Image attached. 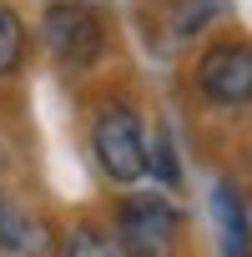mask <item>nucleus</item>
Wrapping results in <instances>:
<instances>
[{"label":"nucleus","mask_w":252,"mask_h":257,"mask_svg":"<svg viewBox=\"0 0 252 257\" xmlns=\"http://www.w3.org/2000/svg\"><path fill=\"white\" fill-rule=\"evenodd\" d=\"M91 147L111 182L126 187V182L147 177V137H142V121L132 106H101V116L91 126Z\"/></svg>","instance_id":"1"},{"label":"nucleus","mask_w":252,"mask_h":257,"mask_svg":"<svg viewBox=\"0 0 252 257\" xmlns=\"http://www.w3.org/2000/svg\"><path fill=\"white\" fill-rule=\"evenodd\" d=\"M41 41L56 61H71V66H86L106 51V21L96 16V6L86 0H56L41 16Z\"/></svg>","instance_id":"2"},{"label":"nucleus","mask_w":252,"mask_h":257,"mask_svg":"<svg viewBox=\"0 0 252 257\" xmlns=\"http://www.w3.org/2000/svg\"><path fill=\"white\" fill-rule=\"evenodd\" d=\"M182 237V212L167 197H132L116 212V242L126 257H172Z\"/></svg>","instance_id":"3"},{"label":"nucleus","mask_w":252,"mask_h":257,"mask_svg":"<svg viewBox=\"0 0 252 257\" xmlns=\"http://www.w3.org/2000/svg\"><path fill=\"white\" fill-rule=\"evenodd\" d=\"M197 91L212 106H252V46L217 41L197 61Z\"/></svg>","instance_id":"4"},{"label":"nucleus","mask_w":252,"mask_h":257,"mask_svg":"<svg viewBox=\"0 0 252 257\" xmlns=\"http://www.w3.org/2000/svg\"><path fill=\"white\" fill-rule=\"evenodd\" d=\"M0 252L6 257H46L51 252V227L31 217L26 207L0 197Z\"/></svg>","instance_id":"5"},{"label":"nucleus","mask_w":252,"mask_h":257,"mask_svg":"<svg viewBox=\"0 0 252 257\" xmlns=\"http://www.w3.org/2000/svg\"><path fill=\"white\" fill-rule=\"evenodd\" d=\"M212 222H217V242L222 257H247L252 252V232H247V202L232 182L212 187Z\"/></svg>","instance_id":"6"},{"label":"nucleus","mask_w":252,"mask_h":257,"mask_svg":"<svg viewBox=\"0 0 252 257\" xmlns=\"http://www.w3.org/2000/svg\"><path fill=\"white\" fill-rule=\"evenodd\" d=\"M66 257H126V247L116 242V232H106V227H76L71 237H66Z\"/></svg>","instance_id":"7"},{"label":"nucleus","mask_w":252,"mask_h":257,"mask_svg":"<svg viewBox=\"0 0 252 257\" xmlns=\"http://www.w3.org/2000/svg\"><path fill=\"white\" fill-rule=\"evenodd\" d=\"M26 61V26L11 6H0V76Z\"/></svg>","instance_id":"8"},{"label":"nucleus","mask_w":252,"mask_h":257,"mask_svg":"<svg viewBox=\"0 0 252 257\" xmlns=\"http://www.w3.org/2000/svg\"><path fill=\"white\" fill-rule=\"evenodd\" d=\"M147 172H162V182H177V157L167 132H157V147H147Z\"/></svg>","instance_id":"9"},{"label":"nucleus","mask_w":252,"mask_h":257,"mask_svg":"<svg viewBox=\"0 0 252 257\" xmlns=\"http://www.w3.org/2000/svg\"><path fill=\"white\" fill-rule=\"evenodd\" d=\"M247 257H252V252H247Z\"/></svg>","instance_id":"10"}]
</instances>
